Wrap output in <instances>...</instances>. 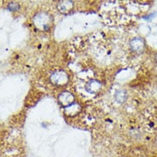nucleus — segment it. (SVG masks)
<instances>
[{"label":"nucleus","mask_w":157,"mask_h":157,"mask_svg":"<svg viewBox=\"0 0 157 157\" xmlns=\"http://www.w3.org/2000/svg\"><path fill=\"white\" fill-rule=\"evenodd\" d=\"M50 81L55 86H64L68 82V74L64 71H57L52 73L50 76Z\"/></svg>","instance_id":"obj_2"},{"label":"nucleus","mask_w":157,"mask_h":157,"mask_svg":"<svg viewBox=\"0 0 157 157\" xmlns=\"http://www.w3.org/2000/svg\"><path fill=\"white\" fill-rule=\"evenodd\" d=\"M58 100H59V101L60 104L65 107V106H68L74 103L75 97H74V95H73L71 92L64 91V92H62V93L59 95Z\"/></svg>","instance_id":"obj_3"},{"label":"nucleus","mask_w":157,"mask_h":157,"mask_svg":"<svg viewBox=\"0 0 157 157\" xmlns=\"http://www.w3.org/2000/svg\"><path fill=\"white\" fill-rule=\"evenodd\" d=\"M101 82L95 79H92L88 82V83L85 86V89L87 92L90 94H96L101 89Z\"/></svg>","instance_id":"obj_5"},{"label":"nucleus","mask_w":157,"mask_h":157,"mask_svg":"<svg viewBox=\"0 0 157 157\" xmlns=\"http://www.w3.org/2000/svg\"><path fill=\"white\" fill-rule=\"evenodd\" d=\"M130 46H131L132 51L136 52H140L144 50L145 42L143 38L136 37V38L132 39V41L130 43Z\"/></svg>","instance_id":"obj_4"},{"label":"nucleus","mask_w":157,"mask_h":157,"mask_svg":"<svg viewBox=\"0 0 157 157\" xmlns=\"http://www.w3.org/2000/svg\"><path fill=\"white\" fill-rule=\"evenodd\" d=\"M9 10H12V11H16L18 9L20 8V5L18 3H16V2H10L8 5Z\"/></svg>","instance_id":"obj_9"},{"label":"nucleus","mask_w":157,"mask_h":157,"mask_svg":"<svg viewBox=\"0 0 157 157\" xmlns=\"http://www.w3.org/2000/svg\"><path fill=\"white\" fill-rule=\"evenodd\" d=\"M34 24L40 31H47L52 26V17L47 12H39L34 17Z\"/></svg>","instance_id":"obj_1"},{"label":"nucleus","mask_w":157,"mask_h":157,"mask_svg":"<svg viewBox=\"0 0 157 157\" xmlns=\"http://www.w3.org/2000/svg\"><path fill=\"white\" fill-rule=\"evenodd\" d=\"M73 7L72 1H60L58 4V9L61 13L67 14L69 13Z\"/></svg>","instance_id":"obj_7"},{"label":"nucleus","mask_w":157,"mask_h":157,"mask_svg":"<svg viewBox=\"0 0 157 157\" xmlns=\"http://www.w3.org/2000/svg\"><path fill=\"white\" fill-rule=\"evenodd\" d=\"M81 106L78 103H73L71 105L64 107V113L68 116H75L81 111Z\"/></svg>","instance_id":"obj_6"},{"label":"nucleus","mask_w":157,"mask_h":157,"mask_svg":"<svg viewBox=\"0 0 157 157\" xmlns=\"http://www.w3.org/2000/svg\"><path fill=\"white\" fill-rule=\"evenodd\" d=\"M126 92L124 91V90H119V91H117L114 94L115 100L119 103H123L125 99H126Z\"/></svg>","instance_id":"obj_8"}]
</instances>
